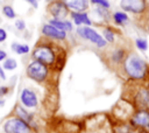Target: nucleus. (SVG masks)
I'll return each mask as SVG.
<instances>
[{
    "mask_svg": "<svg viewBox=\"0 0 149 133\" xmlns=\"http://www.w3.org/2000/svg\"><path fill=\"white\" fill-rule=\"evenodd\" d=\"M26 2H28L33 8H37L38 7V1L37 0H24Z\"/></svg>",
    "mask_w": 149,
    "mask_h": 133,
    "instance_id": "obj_30",
    "label": "nucleus"
},
{
    "mask_svg": "<svg viewBox=\"0 0 149 133\" xmlns=\"http://www.w3.org/2000/svg\"><path fill=\"white\" fill-rule=\"evenodd\" d=\"M122 69L127 77L135 82H143L149 76V66L147 62L135 52L127 54L122 62Z\"/></svg>",
    "mask_w": 149,
    "mask_h": 133,
    "instance_id": "obj_1",
    "label": "nucleus"
},
{
    "mask_svg": "<svg viewBox=\"0 0 149 133\" xmlns=\"http://www.w3.org/2000/svg\"><path fill=\"white\" fill-rule=\"evenodd\" d=\"M148 103H149V90L146 88L139 89L134 94L133 105L135 106V108H143V107H148Z\"/></svg>",
    "mask_w": 149,
    "mask_h": 133,
    "instance_id": "obj_12",
    "label": "nucleus"
},
{
    "mask_svg": "<svg viewBox=\"0 0 149 133\" xmlns=\"http://www.w3.org/2000/svg\"><path fill=\"white\" fill-rule=\"evenodd\" d=\"M0 79H1V80H6V79H7V76H6V74H5V70H3L2 65H0Z\"/></svg>",
    "mask_w": 149,
    "mask_h": 133,
    "instance_id": "obj_31",
    "label": "nucleus"
},
{
    "mask_svg": "<svg viewBox=\"0 0 149 133\" xmlns=\"http://www.w3.org/2000/svg\"><path fill=\"white\" fill-rule=\"evenodd\" d=\"M128 124L133 130H144L149 132V108H135L128 119Z\"/></svg>",
    "mask_w": 149,
    "mask_h": 133,
    "instance_id": "obj_6",
    "label": "nucleus"
},
{
    "mask_svg": "<svg viewBox=\"0 0 149 133\" xmlns=\"http://www.w3.org/2000/svg\"><path fill=\"white\" fill-rule=\"evenodd\" d=\"M3 105H5V99L3 98H0V106L2 107Z\"/></svg>",
    "mask_w": 149,
    "mask_h": 133,
    "instance_id": "obj_34",
    "label": "nucleus"
},
{
    "mask_svg": "<svg viewBox=\"0 0 149 133\" xmlns=\"http://www.w3.org/2000/svg\"><path fill=\"white\" fill-rule=\"evenodd\" d=\"M113 133H133V127L128 124V121H119L113 128Z\"/></svg>",
    "mask_w": 149,
    "mask_h": 133,
    "instance_id": "obj_20",
    "label": "nucleus"
},
{
    "mask_svg": "<svg viewBox=\"0 0 149 133\" xmlns=\"http://www.w3.org/2000/svg\"><path fill=\"white\" fill-rule=\"evenodd\" d=\"M127 56V51L123 48H116L111 54V62L113 64H121Z\"/></svg>",
    "mask_w": 149,
    "mask_h": 133,
    "instance_id": "obj_17",
    "label": "nucleus"
},
{
    "mask_svg": "<svg viewBox=\"0 0 149 133\" xmlns=\"http://www.w3.org/2000/svg\"><path fill=\"white\" fill-rule=\"evenodd\" d=\"M48 23L51 24V26H54L55 28H57V29H59V30L65 32V33H70V32L73 30V23H72V21L66 20V19H65V20L50 19Z\"/></svg>",
    "mask_w": 149,
    "mask_h": 133,
    "instance_id": "obj_16",
    "label": "nucleus"
},
{
    "mask_svg": "<svg viewBox=\"0 0 149 133\" xmlns=\"http://www.w3.org/2000/svg\"><path fill=\"white\" fill-rule=\"evenodd\" d=\"M56 50L57 48L55 47V44L49 41V40H40L33 51H31V58L35 61H38L45 65H48L49 68H51L55 63V58H56Z\"/></svg>",
    "mask_w": 149,
    "mask_h": 133,
    "instance_id": "obj_2",
    "label": "nucleus"
},
{
    "mask_svg": "<svg viewBox=\"0 0 149 133\" xmlns=\"http://www.w3.org/2000/svg\"><path fill=\"white\" fill-rule=\"evenodd\" d=\"M10 91V88L7 85H0V98H3L5 96H7Z\"/></svg>",
    "mask_w": 149,
    "mask_h": 133,
    "instance_id": "obj_28",
    "label": "nucleus"
},
{
    "mask_svg": "<svg viewBox=\"0 0 149 133\" xmlns=\"http://www.w3.org/2000/svg\"><path fill=\"white\" fill-rule=\"evenodd\" d=\"M70 12L83 13L90 8V0H62Z\"/></svg>",
    "mask_w": 149,
    "mask_h": 133,
    "instance_id": "obj_13",
    "label": "nucleus"
},
{
    "mask_svg": "<svg viewBox=\"0 0 149 133\" xmlns=\"http://www.w3.org/2000/svg\"><path fill=\"white\" fill-rule=\"evenodd\" d=\"M135 46L140 51H147L148 50V41L146 38H136L135 40Z\"/></svg>",
    "mask_w": 149,
    "mask_h": 133,
    "instance_id": "obj_25",
    "label": "nucleus"
},
{
    "mask_svg": "<svg viewBox=\"0 0 149 133\" xmlns=\"http://www.w3.org/2000/svg\"><path fill=\"white\" fill-rule=\"evenodd\" d=\"M2 14L7 18V19H16V13L14 10V8L10 5H5L2 6Z\"/></svg>",
    "mask_w": 149,
    "mask_h": 133,
    "instance_id": "obj_24",
    "label": "nucleus"
},
{
    "mask_svg": "<svg viewBox=\"0 0 149 133\" xmlns=\"http://www.w3.org/2000/svg\"><path fill=\"white\" fill-rule=\"evenodd\" d=\"M13 114L16 116L17 118L24 120L26 123H28L35 131L36 124H35V119H34V114L30 112V110H27L26 107H23L21 104H16L14 110H13Z\"/></svg>",
    "mask_w": 149,
    "mask_h": 133,
    "instance_id": "obj_11",
    "label": "nucleus"
},
{
    "mask_svg": "<svg viewBox=\"0 0 149 133\" xmlns=\"http://www.w3.org/2000/svg\"><path fill=\"white\" fill-rule=\"evenodd\" d=\"M148 108H149V103H148Z\"/></svg>",
    "mask_w": 149,
    "mask_h": 133,
    "instance_id": "obj_36",
    "label": "nucleus"
},
{
    "mask_svg": "<svg viewBox=\"0 0 149 133\" xmlns=\"http://www.w3.org/2000/svg\"><path fill=\"white\" fill-rule=\"evenodd\" d=\"M6 40H7V32H6V29L0 27V43L5 42Z\"/></svg>",
    "mask_w": 149,
    "mask_h": 133,
    "instance_id": "obj_29",
    "label": "nucleus"
},
{
    "mask_svg": "<svg viewBox=\"0 0 149 133\" xmlns=\"http://www.w3.org/2000/svg\"><path fill=\"white\" fill-rule=\"evenodd\" d=\"M14 26H15V28H16L19 32H23V30H26V28H27L26 22H24L23 19H16Z\"/></svg>",
    "mask_w": 149,
    "mask_h": 133,
    "instance_id": "obj_26",
    "label": "nucleus"
},
{
    "mask_svg": "<svg viewBox=\"0 0 149 133\" xmlns=\"http://www.w3.org/2000/svg\"><path fill=\"white\" fill-rule=\"evenodd\" d=\"M3 133H34V128L16 116L8 117L2 124Z\"/></svg>",
    "mask_w": 149,
    "mask_h": 133,
    "instance_id": "obj_4",
    "label": "nucleus"
},
{
    "mask_svg": "<svg viewBox=\"0 0 149 133\" xmlns=\"http://www.w3.org/2000/svg\"><path fill=\"white\" fill-rule=\"evenodd\" d=\"M6 58H7V52L3 49H0V62L5 61Z\"/></svg>",
    "mask_w": 149,
    "mask_h": 133,
    "instance_id": "obj_32",
    "label": "nucleus"
},
{
    "mask_svg": "<svg viewBox=\"0 0 149 133\" xmlns=\"http://www.w3.org/2000/svg\"><path fill=\"white\" fill-rule=\"evenodd\" d=\"M120 7L126 13L142 15L148 8L147 0H120Z\"/></svg>",
    "mask_w": 149,
    "mask_h": 133,
    "instance_id": "obj_7",
    "label": "nucleus"
},
{
    "mask_svg": "<svg viewBox=\"0 0 149 133\" xmlns=\"http://www.w3.org/2000/svg\"><path fill=\"white\" fill-rule=\"evenodd\" d=\"M45 1H47V2L49 4V2H51V1H55V0H45Z\"/></svg>",
    "mask_w": 149,
    "mask_h": 133,
    "instance_id": "obj_35",
    "label": "nucleus"
},
{
    "mask_svg": "<svg viewBox=\"0 0 149 133\" xmlns=\"http://www.w3.org/2000/svg\"><path fill=\"white\" fill-rule=\"evenodd\" d=\"M102 37L107 43H114L115 41V32L111 26H106L102 29Z\"/></svg>",
    "mask_w": 149,
    "mask_h": 133,
    "instance_id": "obj_21",
    "label": "nucleus"
},
{
    "mask_svg": "<svg viewBox=\"0 0 149 133\" xmlns=\"http://www.w3.org/2000/svg\"><path fill=\"white\" fill-rule=\"evenodd\" d=\"M66 63V51L62 48H58L56 50V58H55V63L54 65L50 68L52 72H61Z\"/></svg>",
    "mask_w": 149,
    "mask_h": 133,
    "instance_id": "obj_15",
    "label": "nucleus"
},
{
    "mask_svg": "<svg viewBox=\"0 0 149 133\" xmlns=\"http://www.w3.org/2000/svg\"><path fill=\"white\" fill-rule=\"evenodd\" d=\"M41 34L43 35V37L48 40H54V41H65L68 37V33L59 30L49 23H45L42 26Z\"/></svg>",
    "mask_w": 149,
    "mask_h": 133,
    "instance_id": "obj_10",
    "label": "nucleus"
},
{
    "mask_svg": "<svg viewBox=\"0 0 149 133\" xmlns=\"http://www.w3.org/2000/svg\"><path fill=\"white\" fill-rule=\"evenodd\" d=\"M93 5H97V6H100V7H104V8H109L111 7V4L108 0H90Z\"/></svg>",
    "mask_w": 149,
    "mask_h": 133,
    "instance_id": "obj_27",
    "label": "nucleus"
},
{
    "mask_svg": "<svg viewBox=\"0 0 149 133\" xmlns=\"http://www.w3.org/2000/svg\"><path fill=\"white\" fill-rule=\"evenodd\" d=\"M94 13H97V15L102 20V21H108L112 15L108 13V9L107 8H104V7H100V6H97L94 8Z\"/></svg>",
    "mask_w": 149,
    "mask_h": 133,
    "instance_id": "obj_22",
    "label": "nucleus"
},
{
    "mask_svg": "<svg viewBox=\"0 0 149 133\" xmlns=\"http://www.w3.org/2000/svg\"><path fill=\"white\" fill-rule=\"evenodd\" d=\"M2 68H3V70L13 71V70H15L17 68V62H16V60H14L12 57H7L2 62Z\"/></svg>",
    "mask_w": 149,
    "mask_h": 133,
    "instance_id": "obj_23",
    "label": "nucleus"
},
{
    "mask_svg": "<svg viewBox=\"0 0 149 133\" xmlns=\"http://www.w3.org/2000/svg\"><path fill=\"white\" fill-rule=\"evenodd\" d=\"M10 49L13 50V52L22 56V55H27L30 51V48L28 44L26 43H17V42H13L10 44Z\"/></svg>",
    "mask_w": 149,
    "mask_h": 133,
    "instance_id": "obj_19",
    "label": "nucleus"
},
{
    "mask_svg": "<svg viewBox=\"0 0 149 133\" xmlns=\"http://www.w3.org/2000/svg\"><path fill=\"white\" fill-rule=\"evenodd\" d=\"M38 97L35 91L29 88H23L20 92V104L27 110H35L38 107Z\"/></svg>",
    "mask_w": 149,
    "mask_h": 133,
    "instance_id": "obj_9",
    "label": "nucleus"
},
{
    "mask_svg": "<svg viewBox=\"0 0 149 133\" xmlns=\"http://www.w3.org/2000/svg\"><path fill=\"white\" fill-rule=\"evenodd\" d=\"M112 20L116 26H125L129 21V16L123 10H116L112 14Z\"/></svg>",
    "mask_w": 149,
    "mask_h": 133,
    "instance_id": "obj_18",
    "label": "nucleus"
},
{
    "mask_svg": "<svg viewBox=\"0 0 149 133\" xmlns=\"http://www.w3.org/2000/svg\"><path fill=\"white\" fill-rule=\"evenodd\" d=\"M76 34L77 36L81 37L83 40H86L88 42H91L92 44H94L97 48H105L108 43L105 41V38L102 37L101 34H99L95 29L87 27V26H81V27H77L76 29Z\"/></svg>",
    "mask_w": 149,
    "mask_h": 133,
    "instance_id": "obj_5",
    "label": "nucleus"
},
{
    "mask_svg": "<svg viewBox=\"0 0 149 133\" xmlns=\"http://www.w3.org/2000/svg\"><path fill=\"white\" fill-rule=\"evenodd\" d=\"M70 15H71V20L76 27H81V26L91 27V24H92V20L90 19V16L86 12H83V13L70 12Z\"/></svg>",
    "mask_w": 149,
    "mask_h": 133,
    "instance_id": "obj_14",
    "label": "nucleus"
},
{
    "mask_svg": "<svg viewBox=\"0 0 149 133\" xmlns=\"http://www.w3.org/2000/svg\"><path fill=\"white\" fill-rule=\"evenodd\" d=\"M133 133H149V132L144 130H133Z\"/></svg>",
    "mask_w": 149,
    "mask_h": 133,
    "instance_id": "obj_33",
    "label": "nucleus"
},
{
    "mask_svg": "<svg viewBox=\"0 0 149 133\" xmlns=\"http://www.w3.org/2000/svg\"><path fill=\"white\" fill-rule=\"evenodd\" d=\"M50 72H51V69L48 65H45L38 61H35V60H33L26 68L27 77L38 84L45 83L49 79Z\"/></svg>",
    "mask_w": 149,
    "mask_h": 133,
    "instance_id": "obj_3",
    "label": "nucleus"
},
{
    "mask_svg": "<svg viewBox=\"0 0 149 133\" xmlns=\"http://www.w3.org/2000/svg\"><path fill=\"white\" fill-rule=\"evenodd\" d=\"M47 12L49 15H51V19L58 20H65L68 15H70V10L62 0H55L49 2L47 5Z\"/></svg>",
    "mask_w": 149,
    "mask_h": 133,
    "instance_id": "obj_8",
    "label": "nucleus"
}]
</instances>
